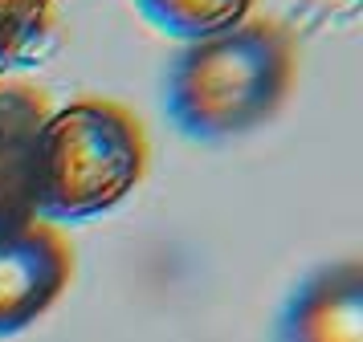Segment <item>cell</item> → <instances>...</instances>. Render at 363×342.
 Returning <instances> with one entry per match:
<instances>
[{
  "instance_id": "277c9868",
  "label": "cell",
  "mask_w": 363,
  "mask_h": 342,
  "mask_svg": "<svg viewBox=\"0 0 363 342\" xmlns=\"http://www.w3.org/2000/svg\"><path fill=\"white\" fill-rule=\"evenodd\" d=\"M50 94L25 78H0V224L37 216V147Z\"/></svg>"
},
{
  "instance_id": "8992f818",
  "label": "cell",
  "mask_w": 363,
  "mask_h": 342,
  "mask_svg": "<svg viewBox=\"0 0 363 342\" xmlns=\"http://www.w3.org/2000/svg\"><path fill=\"white\" fill-rule=\"evenodd\" d=\"M135 4L155 29L172 33L180 41L233 29V25L249 21L257 8V0H135Z\"/></svg>"
},
{
  "instance_id": "6da1fadb",
  "label": "cell",
  "mask_w": 363,
  "mask_h": 342,
  "mask_svg": "<svg viewBox=\"0 0 363 342\" xmlns=\"http://www.w3.org/2000/svg\"><path fill=\"white\" fill-rule=\"evenodd\" d=\"M298 78V45L274 16L184 41L167 65L164 102L192 139H233L269 122Z\"/></svg>"
},
{
  "instance_id": "7a4b0ae2",
  "label": "cell",
  "mask_w": 363,
  "mask_h": 342,
  "mask_svg": "<svg viewBox=\"0 0 363 342\" xmlns=\"http://www.w3.org/2000/svg\"><path fill=\"white\" fill-rule=\"evenodd\" d=\"M147 127L115 98L53 106L37 147V216L94 220L118 208L147 176Z\"/></svg>"
},
{
  "instance_id": "5b68a950",
  "label": "cell",
  "mask_w": 363,
  "mask_h": 342,
  "mask_svg": "<svg viewBox=\"0 0 363 342\" xmlns=\"http://www.w3.org/2000/svg\"><path fill=\"white\" fill-rule=\"evenodd\" d=\"M278 342H363L359 261H339L306 277L281 309Z\"/></svg>"
},
{
  "instance_id": "52a82bcc",
  "label": "cell",
  "mask_w": 363,
  "mask_h": 342,
  "mask_svg": "<svg viewBox=\"0 0 363 342\" xmlns=\"http://www.w3.org/2000/svg\"><path fill=\"white\" fill-rule=\"evenodd\" d=\"M53 25V0H0V65L41 45Z\"/></svg>"
},
{
  "instance_id": "3957f363",
  "label": "cell",
  "mask_w": 363,
  "mask_h": 342,
  "mask_svg": "<svg viewBox=\"0 0 363 342\" xmlns=\"http://www.w3.org/2000/svg\"><path fill=\"white\" fill-rule=\"evenodd\" d=\"M74 281V249L62 228L29 216L0 224V338L41 322Z\"/></svg>"
}]
</instances>
